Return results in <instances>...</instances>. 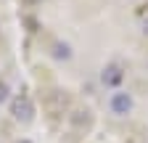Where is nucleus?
Listing matches in <instances>:
<instances>
[{"label":"nucleus","instance_id":"obj_1","mask_svg":"<svg viewBox=\"0 0 148 143\" xmlns=\"http://www.w3.org/2000/svg\"><path fill=\"white\" fill-rule=\"evenodd\" d=\"M11 114H13V119H18V122H29L32 114H34V106H32V101H29L27 96H16V98L11 101Z\"/></svg>","mask_w":148,"mask_h":143},{"label":"nucleus","instance_id":"obj_2","mask_svg":"<svg viewBox=\"0 0 148 143\" xmlns=\"http://www.w3.org/2000/svg\"><path fill=\"white\" fill-rule=\"evenodd\" d=\"M108 109L116 117H127L130 111H132V96L130 93H114L111 101H108Z\"/></svg>","mask_w":148,"mask_h":143},{"label":"nucleus","instance_id":"obj_3","mask_svg":"<svg viewBox=\"0 0 148 143\" xmlns=\"http://www.w3.org/2000/svg\"><path fill=\"white\" fill-rule=\"evenodd\" d=\"M101 80H103V85H108V87H116V85L124 80V72H122V66H119V64H108V66L103 69Z\"/></svg>","mask_w":148,"mask_h":143},{"label":"nucleus","instance_id":"obj_4","mask_svg":"<svg viewBox=\"0 0 148 143\" xmlns=\"http://www.w3.org/2000/svg\"><path fill=\"white\" fill-rule=\"evenodd\" d=\"M53 56H56V58H69L71 50H69V45H64V43H56V45H53Z\"/></svg>","mask_w":148,"mask_h":143},{"label":"nucleus","instance_id":"obj_5","mask_svg":"<svg viewBox=\"0 0 148 143\" xmlns=\"http://www.w3.org/2000/svg\"><path fill=\"white\" fill-rule=\"evenodd\" d=\"M5 98H8V85H5V82H0V103H3Z\"/></svg>","mask_w":148,"mask_h":143},{"label":"nucleus","instance_id":"obj_6","mask_svg":"<svg viewBox=\"0 0 148 143\" xmlns=\"http://www.w3.org/2000/svg\"><path fill=\"white\" fill-rule=\"evenodd\" d=\"M18 143H32V140H18Z\"/></svg>","mask_w":148,"mask_h":143}]
</instances>
